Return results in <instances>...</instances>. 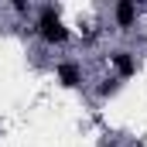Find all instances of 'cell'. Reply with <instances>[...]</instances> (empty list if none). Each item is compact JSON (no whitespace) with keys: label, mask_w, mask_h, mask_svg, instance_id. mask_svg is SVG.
<instances>
[{"label":"cell","mask_w":147,"mask_h":147,"mask_svg":"<svg viewBox=\"0 0 147 147\" xmlns=\"http://www.w3.org/2000/svg\"><path fill=\"white\" fill-rule=\"evenodd\" d=\"M38 38L45 41V45H65L72 31L62 24V17H58V10L51 7V3H45L41 10H38Z\"/></svg>","instance_id":"cell-1"},{"label":"cell","mask_w":147,"mask_h":147,"mask_svg":"<svg viewBox=\"0 0 147 147\" xmlns=\"http://www.w3.org/2000/svg\"><path fill=\"white\" fill-rule=\"evenodd\" d=\"M110 65L116 69V79H130V75L137 72V58H134L130 51H123V48L110 51Z\"/></svg>","instance_id":"cell-2"},{"label":"cell","mask_w":147,"mask_h":147,"mask_svg":"<svg viewBox=\"0 0 147 147\" xmlns=\"http://www.w3.org/2000/svg\"><path fill=\"white\" fill-rule=\"evenodd\" d=\"M113 21H116L120 31H130V28L137 24V3H130V0L113 3Z\"/></svg>","instance_id":"cell-3"},{"label":"cell","mask_w":147,"mask_h":147,"mask_svg":"<svg viewBox=\"0 0 147 147\" xmlns=\"http://www.w3.org/2000/svg\"><path fill=\"white\" fill-rule=\"evenodd\" d=\"M55 72H58V82H62L65 89H75V86H82V79H86L79 62H58V69H55Z\"/></svg>","instance_id":"cell-4"},{"label":"cell","mask_w":147,"mask_h":147,"mask_svg":"<svg viewBox=\"0 0 147 147\" xmlns=\"http://www.w3.org/2000/svg\"><path fill=\"white\" fill-rule=\"evenodd\" d=\"M116 82H120L116 75H110V79H103V82H99V89H96V92H99V99H106V96L116 92Z\"/></svg>","instance_id":"cell-5"}]
</instances>
